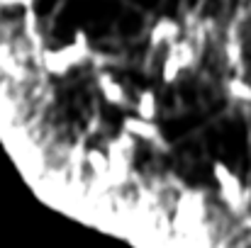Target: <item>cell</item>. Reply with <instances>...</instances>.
Here are the masks:
<instances>
[{
	"mask_svg": "<svg viewBox=\"0 0 251 248\" xmlns=\"http://www.w3.org/2000/svg\"><path fill=\"white\" fill-rule=\"evenodd\" d=\"M93 59V46H90V39L83 29H76L74 32V39L64 46H56V49H47L44 51V59H42V66L47 73L56 76V78H64L69 76L71 71H76L78 66H83Z\"/></svg>",
	"mask_w": 251,
	"mask_h": 248,
	"instance_id": "1",
	"label": "cell"
},
{
	"mask_svg": "<svg viewBox=\"0 0 251 248\" xmlns=\"http://www.w3.org/2000/svg\"><path fill=\"white\" fill-rule=\"evenodd\" d=\"M212 175H215V180H217V185H220L222 200H225L232 209H237V212L244 209L247 202H249V190L242 185L239 175L227 163H222V161H215V163H212Z\"/></svg>",
	"mask_w": 251,
	"mask_h": 248,
	"instance_id": "2",
	"label": "cell"
},
{
	"mask_svg": "<svg viewBox=\"0 0 251 248\" xmlns=\"http://www.w3.org/2000/svg\"><path fill=\"white\" fill-rule=\"evenodd\" d=\"M193 64H195V49H193V44L185 42V39H178L176 44L168 46L164 66H161V78H164V83H173L183 71L193 68Z\"/></svg>",
	"mask_w": 251,
	"mask_h": 248,
	"instance_id": "3",
	"label": "cell"
},
{
	"mask_svg": "<svg viewBox=\"0 0 251 248\" xmlns=\"http://www.w3.org/2000/svg\"><path fill=\"white\" fill-rule=\"evenodd\" d=\"M122 129L129 132L137 141L151 144V146H156V149H161V146L166 149L164 134H161V129L156 127L154 119H144V117H139V114H127V117L122 119Z\"/></svg>",
	"mask_w": 251,
	"mask_h": 248,
	"instance_id": "4",
	"label": "cell"
},
{
	"mask_svg": "<svg viewBox=\"0 0 251 248\" xmlns=\"http://www.w3.org/2000/svg\"><path fill=\"white\" fill-rule=\"evenodd\" d=\"M95 83H98V90H100V95H102V100H105L107 105H112V107H127V105H129L127 88L117 81L110 71L98 73Z\"/></svg>",
	"mask_w": 251,
	"mask_h": 248,
	"instance_id": "5",
	"label": "cell"
},
{
	"mask_svg": "<svg viewBox=\"0 0 251 248\" xmlns=\"http://www.w3.org/2000/svg\"><path fill=\"white\" fill-rule=\"evenodd\" d=\"M180 39V24L173 17H159L154 22V27L149 29V44L151 49H161V46H171Z\"/></svg>",
	"mask_w": 251,
	"mask_h": 248,
	"instance_id": "6",
	"label": "cell"
},
{
	"mask_svg": "<svg viewBox=\"0 0 251 248\" xmlns=\"http://www.w3.org/2000/svg\"><path fill=\"white\" fill-rule=\"evenodd\" d=\"M134 114H139L144 119H156V114H159V97H156L154 88H144V90L137 92Z\"/></svg>",
	"mask_w": 251,
	"mask_h": 248,
	"instance_id": "7",
	"label": "cell"
},
{
	"mask_svg": "<svg viewBox=\"0 0 251 248\" xmlns=\"http://www.w3.org/2000/svg\"><path fill=\"white\" fill-rule=\"evenodd\" d=\"M227 95L239 102H251V83H247L242 76H232L227 81Z\"/></svg>",
	"mask_w": 251,
	"mask_h": 248,
	"instance_id": "8",
	"label": "cell"
},
{
	"mask_svg": "<svg viewBox=\"0 0 251 248\" xmlns=\"http://www.w3.org/2000/svg\"><path fill=\"white\" fill-rule=\"evenodd\" d=\"M85 161L88 165L95 170V175H110V156H107V151H100V149H90L88 151V156H85Z\"/></svg>",
	"mask_w": 251,
	"mask_h": 248,
	"instance_id": "9",
	"label": "cell"
},
{
	"mask_svg": "<svg viewBox=\"0 0 251 248\" xmlns=\"http://www.w3.org/2000/svg\"><path fill=\"white\" fill-rule=\"evenodd\" d=\"M227 54H229V64H232V66H239V64H242V46H239L234 39L227 44Z\"/></svg>",
	"mask_w": 251,
	"mask_h": 248,
	"instance_id": "10",
	"label": "cell"
},
{
	"mask_svg": "<svg viewBox=\"0 0 251 248\" xmlns=\"http://www.w3.org/2000/svg\"><path fill=\"white\" fill-rule=\"evenodd\" d=\"M34 0H0V5L2 7H20V5H25V7H29Z\"/></svg>",
	"mask_w": 251,
	"mask_h": 248,
	"instance_id": "11",
	"label": "cell"
},
{
	"mask_svg": "<svg viewBox=\"0 0 251 248\" xmlns=\"http://www.w3.org/2000/svg\"><path fill=\"white\" fill-rule=\"evenodd\" d=\"M247 224H249V229H251V219H249V222H247Z\"/></svg>",
	"mask_w": 251,
	"mask_h": 248,
	"instance_id": "12",
	"label": "cell"
}]
</instances>
